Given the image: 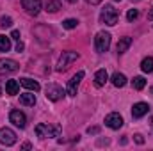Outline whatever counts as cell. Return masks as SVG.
<instances>
[{
  "instance_id": "26",
  "label": "cell",
  "mask_w": 153,
  "mask_h": 151,
  "mask_svg": "<svg viewBox=\"0 0 153 151\" xmlns=\"http://www.w3.org/2000/svg\"><path fill=\"white\" fill-rule=\"evenodd\" d=\"M98 132H100L98 126H89V128H87V133H89V135H96Z\"/></svg>"
},
{
  "instance_id": "34",
  "label": "cell",
  "mask_w": 153,
  "mask_h": 151,
  "mask_svg": "<svg viewBox=\"0 0 153 151\" xmlns=\"http://www.w3.org/2000/svg\"><path fill=\"white\" fill-rule=\"evenodd\" d=\"M150 91H152V94H153V85H152V89H150Z\"/></svg>"
},
{
  "instance_id": "30",
  "label": "cell",
  "mask_w": 153,
  "mask_h": 151,
  "mask_svg": "<svg viewBox=\"0 0 153 151\" xmlns=\"http://www.w3.org/2000/svg\"><path fill=\"white\" fill-rule=\"evenodd\" d=\"M87 4H91V5H98V4H102V0H85Z\"/></svg>"
},
{
  "instance_id": "1",
  "label": "cell",
  "mask_w": 153,
  "mask_h": 151,
  "mask_svg": "<svg viewBox=\"0 0 153 151\" xmlns=\"http://www.w3.org/2000/svg\"><path fill=\"white\" fill-rule=\"evenodd\" d=\"M61 133V126H52L46 123H41L36 126V135L39 139H46V137H59Z\"/></svg>"
},
{
  "instance_id": "37",
  "label": "cell",
  "mask_w": 153,
  "mask_h": 151,
  "mask_svg": "<svg viewBox=\"0 0 153 151\" xmlns=\"http://www.w3.org/2000/svg\"><path fill=\"white\" fill-rule=\"evenodd\" d=\"M0 94H2V91H0Z\"/></svg>"
},
{
  "instance_id": "8",
  "label": "cell",
  "mask_w": 153,
  "mask_h": 151,
  "mask_svg": "<svg viewBox=\"0 0 153 151\" xmlns=\"http://www.w3.org/2000/svg\"><path fill=\"white\" fill-rule=\"evenodd\" d=\"M105 126H109V128H112V130H119V128L123 126V117H121V114L111 112L105 117Z\"/></svg>"
},
{
  "instance_id": "33",
  "label": "cell",
  "mask_w": 153,
  "mask_h": 151,
  "mask_svg": "<svg viewBox=\"0 0 153 151\" xmlns=\"http://www.w3.org/2000/svg\"><path fill=\"white\" fill-rule=\"evenodd\" d=\"M68 2H70V4H75L76 0H68Z\"/></svg>"
},
{
  "instance_id": "16",
  "label": "cell",
  "mask_w": 153,
  "mask_h": 151,
  "mask_svg": "<svg viewBox=\"0 0 153 151\" xmlns=\"http://www.w3.org/2000/svg\"><path fill=\"white\" fill-rule=\"evenodd\" d=\"M18 91H20V84H18L16 80H7V82H5V93H7L9 96L18 94Z\"/></svg>"
},
{
  "instance_id": "21",
  "label": "cell",
  "mask_w": 153,
  "mask_h": 151,
  "mask_svg": "<svg viewBox=\"0 0 153 151\" xmlns=\"http://www.w3.org/2000/svg\"><path fill=\"white\" fill-rule=\"evenodd\" d=\"M61 9V2L59 0H48L46 2V11L48 13H57Z\"/></svg>"
},
{
  "instance_id": "20",
  "label": "cell",
  "mask_w": 153,
  "mask_h": 151,
  "mask_svg": "<svg viewBox=\"0 0 153 151\" xmlns=\"http://www.w3.org/2000/svg\"><path fill=\"white\" fill-rule=\"evenodd\" d=\"M141 70L144 73H153V57H146L141 62Z\"/></svg>"
},
{
  "instance_id": "29",
  "label": "cell",
  "mask_w": 153,
  "mask_h": 151,
  "mask_svg": "<svg viewBox=\"0 0 153 151\" xmlns=\"http://www.w3.org/2000/svg\"><path fill=\"white\" fill-rule=\"evenodd\" d=\"M134 139H135V142H137V144H143V142H144V139H143V135H141V133L134 135Z\"/></svg>"
},
{
  "instance_id": "12",
  "label": "cell",
  "mask_w": 153,
  "mask_h": 151,
  "mask_svg": "<svg viewBox=\"0 0 153 151\" xmlns=\"http://www.w3.org/2000/svg\"><path fill=\"white\" fill-rule=\"evenodd\" d=\"M82 78H84V71H78V73L68 82V96H76V89H78Z\"/></svg>"
},
{
  "instance_id": "23",
  "label": "cell",
  "mask_w": 153,
  "mask_h": 151,
  "mask_svg": "<svg viewBox=\"0 0 153 151\" xmlns=\"http://www.w3.org/2000/svg\"><path fill=\"white\" fill-rule=\"evenodd\" d=\"M76 25H78V21H76L75 18H68V20H64V21H62V27H64V29H68V30L76 29Z\"/></svg>"
},
{
  "instance_id": "35",
  "label": "cell",
  "mask_w": 153,
  "mask_h": 151,
  "mask_svg": "<svg viewBox=\"0 0 153 151\" xmlns=\"http://www.w3.org/2000/svg\"><path fill=\"white\" fill-rule=\"evenodd\" d=\"M152 128H153V119H152Z\"/></svg>"
},
{
  "instance_id": "22",
  "label": "cell",
  "mask_w": 153,
  "mask_h": 151,
  "mask_svg": "<svg viewBox=\"0 0 153 151\" xmlns=\"http://www.w3.org/2000/svg\"><path fill=\"white\" fill-rule=\"evenodd\" d=\"M132 85H134V89H137V91L144 89V85H146V80H144V76H134V80H132Z\"/></svg>"
},
{
  "instance_id": "32",
  "label": "cell",
  "mask_w": 153,
  "mask_h": 151,
  "mask_svg": "<svg viewBox=\"0 0 153 151\" xmlns=\"http://www.w3.org/2000/svg\"><path fill=\"white\" fill-rule=\"evenodd\" d=\"M148 20H152V21H153V7H152V11L148 13Z\"/></svg>"
},
{
  "instance_id": "27",
  "label": "cell",
  "mask_w": 153,
  "mask_h": 151,
  "mask_svg": "<svg viewBox=\"0 0 153 151\" xmlns=\"http://www.w3.org/2000/svg\"><path fill=\"white\" fill-rule=\"evenodd\" d=\"M20 38H22V36H20V30H13V32H11V39L20 41Z\"/></svg>"
},
{
  "instance_id": "10",
  "label": "cell",
  "mask_w": 153,
  "mask_h": 151,
  "mask_svg": "<svg viewBox=\"0 0 153 151\" xmlns=\"http://www.w3.org/2000/svg\"><path fill=\"white\" fill-rule=\"evenodd\" d=\"M22 5L32 16H38L39 11H41V0H22Z\"/></svg>"
},
{
  "instance_id": "3",
  "label": "cell",
  "mask_w": 153,
  "mask_h": 151,
  "mask_svg": "<svg viewBox=\"0 0 153 151\" xmlns=\"http://www.w3.org/2000/svg\"><path fill=\"white\" fill-rule=\"evenodd\" d=\"M45 96L50 100V101H59V100H62L64 98V94H66V91L61 87V85H57V84H48L46 85V89H45Z\"/></svg>"
},
{
  "instance_id": "24",
  "label": "cell",
  "mask_w": 153,
  "mask_h": 151,
  "mask_svg": "<svg viewBox=\"0 0 153 151\" xmlns=\"http://www.w3.org/2000/svg\"><path fill=\"white\" fill-rule=\"evenodd\" d=\"M0 27H4V29L13 27V20H11L9 16H2V18H0Z\"/></svg>"
},
{
  "instance_id": "15",
  "label": "cell",
  "mask_w": 153,
  "mask_h": 151,
  "mask_svg": "<svg viewBox=\"0 0 153 151\" xmlns=\"http://www.w3.org/2000/svg\"><path fill=\"white\" fill-rule=\"evenodd\" d=\"M20 84L25 87V89H29V91H34V93H38L39 89H41V85H39V82L38 80H32V78H22L20 80Z\"/></svg>"
},
{
  "instance_id": "9",
  "label": "cell",
  "mask_w": 153,
  "mask_h": 151,
  "mask_svg": "<svg viewBox=\"0 0 153 151\" xmlns=\"http://www.w3.org/2000/svg\"><path fill=\"white\" fill-rule=\"evenodd\" d=\"M9 121H11L14 126H18V128H25V126H27V117H25V114L20 112V110H11Z\"/></svg>"
},
{
  "instance_id": "4",
  "label": "cell",
  "mask_w": 153,
  "mask_h": 151,
  "mask_svg": "<svg viewBox=\"0 0 153 151\" xmlns=\"http://www.w3.org/2000/svg\"><path fill=\"white\" fill-rule=\"evenodd\" d=\"M78 57H80V55H78L76 52H71V50L62 52V55H61V59H59V62H57V71H64V70H68V66H70L71 62H75Z\"/></svg>"
},
{
  "instance_id": "17",
  "label": "cell",
  "mask_w": 153,
  "mask_h": 151,
  "mask_svg": "<svg viewBox=\"0 0 153 151\" xmlns=\"http://www.w3.org/2000/svg\"><path fill=\"white\" fill-rule=\"evenodd\" d=\"M130 44H132V38H121V39H119V43H117V46H116L117 53H119V55H121V53H125V52L130 48Z\"/></svg>"
},
{
  "instance_id": "18",
  "label": "cell",
  "mask_w": 153,
  "mask_h": 151,
  "mask_svg": "<svg viewBox=\"0 0 153 151\" xmlns=\"http://www.w3.org/2000/svg\"><path fill=\"white\" fill-rule=\"evenodd\" d=\"M111 80H112V84H114L116 87H125L126 85V76L123 75V73H114Z\"/></svg>"
},
{
  "instance_id": "7",
  "label": "cell",
  "mask_w": 153,
  "mask_h": 151,
  "mask_svg": "<svg viewBox=\"0 0 153 151\" xmlns=\"http://www.w3.org/2000/svg\"><path fill=\"white\" fill-rule=\"evenodd\" d=\"M16 142V133L11 128H0V144L2 146H13Z\"/></svg>"
},
{
  "instance_id": "28",
  "label": "cell",
  "mask_w": 153,
  "mask_h": 151,
  "mask_svg": "<svg viewBox=\"0 0 153 151\" xmlns=\"http://www.w3.org/2000/svg\"><path fill=\"white\" fill-rule=\"evenodd\" d=\"M23 48H25V44L22 41H16V52H23Z\"/></svg>"
},
{
  "instance_id": "13",
  "label": "cell",
  "mask_w": 153,
  "mask_h": 151,
  "mask_svg": "<svg viewBox=\"0 0 153 151\" xmlns=\"http://www.w3.org/2000/svg\"><path fill=\"white\" fill-rule=\"evenodd\" d=\"M20 103L25 105V107H34V105H36V94H34V91H32V93H23V94H20Z\"/></svg>"
},
{
  "instance_id": "11",
  "label": "cell",
  "mask_w": 153,
  "mask_h": 151,
  "mask_svg": "<svg viewBox=\"0 0 153 151\" xmlns=\"http://www.w3.org/2000/svg\"><path fill=\"white\" fill-rule=\"evenodd\" d=\"M148 112H150V105L144 103V101H139V103H135L132 107V117L134 119H141L143 115H146Z\"/></svg>"
},
{
  "instance_id": "36",
  "label": "cell",
  "mask_w": 153,
  "mask_h": 151,
  "mask_svg": "<svg viewBox=\"0 0 153 151\" xmlns=\"http://www.w3.org/2000/svg\"><path fill=\"white\" fill-rule=\"evenodd\" d=\"M114 2H121V0H114Z\"/></svg>"
},
{
  "instance_id": "25",
  "label": "cell",
  "mask_w": 153,
  "mask_h": 151,
  "mask_svg": "<svg viewBox=\"0 0 153 151\" xmlns=\"http://www.w3.org/2000/svg\"><path fill=\"white\" fill-rule=\"evenodd\" d=\"M139 18V11L137 9H130L128 13H126V20L128 21H134V20H137Z\"/></svg>"
},
{
  "instance_id": "5",
  "label": "cell",
  "mask_w": 153,
  "mask_h": 151,
  "mask_svg": "<svg viewBox=\"0 0 153 151\" xmlns=\"http://www.w3.org/2000/svg\"><path fill=\"white\" fill-rule=\"evenodd\" d=\"M100 20L105 23V25H116L117 23V11H116L112 5H105L102 9V14H100Z\"/></svg>"
},
{
  "instance_id": "31",
  "label": "cell",
  "mask_w": 153,
  "mask_h": 151,
  "mask_svg": "<svg viewBox=\"0 0 153 151\" xmlns=\"http://www.w3.org/2000/svg\"><path fill=\"white\" fill-rule=\"evenodd\" d=\"M30 148H32V146H30V144H29V142H25V144H23V146H22V150H30Z\"/></svg>"
},
{
  "instance_id": "6",
  "label": "cell",
  "mask_w": 153,
  "mask_h": 151,
  "mask_svg": "<svg viewBox=\"0 0 153 151\" xmlns=\"http://www.w3.org/2000/svg\"><path fill=\"white\" fill-rule=\"evenodd\" d=\"M20 70V64L13 59H0V75H9L16 73Z\"/></svg>"
},
{
  "instance_id": "19",
  "label": "cell",
  "mask_w": 153,
  "mask_h": 151,
  "mask_svg": "<svg viewBox=\"0 0 153 151\" xmlns=\"http://www.w3.org/2000/svg\"><path fill=\"white\" fill-rule=\"evenodd\" d=\"M11 50V36L0 34V52H9Z\"/></svg>"
},
{
  "instance_id": "14",
  "label": "cell",
  "mask_w": 153,
  "mask_h": 151,
  "mask_svg": "<svg viewBox=\"0 0 153 151\" xmlns=\"http://www.w3.org/2000/svg\"><path fill=\"white\" fill-rule=\"evenodd\" d=\"M107 80H109L107 70H98V71L94 73V85H96V87H103Z\"/></svg>"
},
{
  "instance_id": "2",
  "label": "cell",
  "mask_w": 153,
  "mask_h": 151,
  "mask_svg": "<svg viewBox=\"0 0 153 151\" xmlns=\"http://www.w3.org/2000/svg\"><path fill=\"white\" fill-rule=\"evenodd\" d=\"M94 48L98 53H103L111 48V34L109 32H98L94 38Z\"/></svg>"
}]
</instances>
